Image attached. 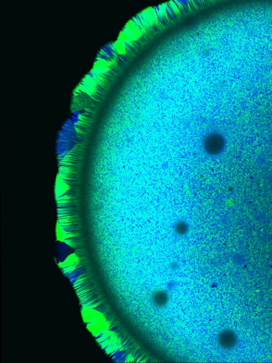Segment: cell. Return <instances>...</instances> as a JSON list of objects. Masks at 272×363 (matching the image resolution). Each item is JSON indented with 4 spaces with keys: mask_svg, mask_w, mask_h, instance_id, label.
<instances>
[{
    "mask_svg": "<svg viewBox=\"0 0 272 363\" xmlns=\"http://www.w3.org/2000/svg\"><path fill=\"white\" fill-rule=\"evenodd\" d=\"M225 145V138L218 133L208 134L203 141L204 152L212 157L218 156L221 154L224 151Z\"/></svg>",
    "mask_w": 272,
    "mask_h": 363,
    "instance_id": "1",
    "label": "cell"
},
{
    "mask_svg": "<svg viewBox=\"0 0 272 363\" xmlns=\"http://www.w3.org/2000/svg\"><path fill=\"white\" fill-rule=\"evenodd\" d=\"M168 300V295L164 291L158 290L155 292L152 295V301L154 303L158 306H163L167 304Z\"/></svg>",
    "mask_w": 272,
    "mask_h": 363,
    "instance_id": "2",
    "label": "cell"
},
{
    "mask_svg": "<svg viewBox=\"0 0 272 363\" xmlns=\"http://www.w3.org/2000/svg\"><path fill=\"white\" fill-rule=\"evenodd\" d=\"M189 226L187 222L184 220H180L174 225V231L180 237H184L188 234Z\"/></svg>",
    "mask_w": 272,
    "mask_h": 363,
    "instance_id": "3",
    "label": "cell"
},
{
    "mask_svg": "<svg viewBox=\"0 0 272 363\" xmlns=\"http://www.w3.org/2000/svg\"><path fill=\"white\" fill-rule=\"evenodd\" d=\"M83 274V270L82 269H81L79 267H77L76 269H75L74 271H71V272L67 273L65 274L68 277H69V280H70L71 283H73V282L76 283V281H78V280L80 278L81 275Z\"/></svg>",
    "mask_w": 272,
    "mask_h": 363,
    "instance_id": "4",
    "label": "cell"
},
{
    "mask_svg": "<svg viewBox=\"0 0 272 363\" xmlns=\"http://www.w3.org/2000/svg\"><path fill=\"white\" fill-rule=\"evenodd\" d=\"M179 2L180 4L182 5L183 8L185 10H190V7H189V1H178Z\"/></svg>",
    "mask_w": 272,
    "mask_h": 363,
    "instance_id": "5",
    "label": "cell"
},
{
    "mask_svg": "<svg viewBox=\"0 0 272 363\" xmlns=\"http://www.w3.org/2000/svg\"><path fill=\"white\" fill-rule=\"evenodd\" d=\"M169 5H170V6H171V7L172 8V9H173V10L174 12L175 13V14H176V15H178V14H179L180 13V11L179 9L177 8V6H176V4H175V2H174V1H170V2H169Z\"/></svg>",
    "mask_w": 272,
    "mask_h": 363,
    "instance_id": "6",
    "label": "cell"
}]
</instances>
